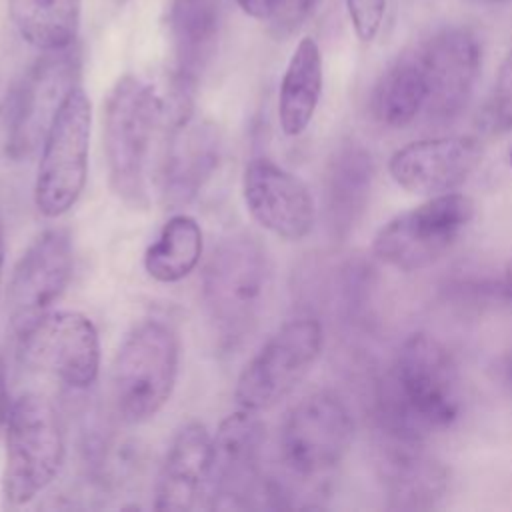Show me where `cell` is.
Returning a JSON list of instances; mask_svg holds the SVG:
<instances>
[{"label":"cell","mask_w":512,"mask_h":512,"mask_svg":"<svg viewBox=\"0 0 512 512\" xmlns=\"http://www.w3.org/2000/svg\"><path fill=\"white\" fill-rule=\"evenodd\" d=\"M192 98L170 84L160 92L154 84L126 74L116 80L104 104V154L112 192L132 208L150 202V162L160 128L170 130L192 114Z\"/></svg>","instance_id":"obj_1"},{"label":"cell","mask_w":512,"mask_h":512,"mask_svg":"<svg viewBox=\"0 0 512 512\" xmlns=\"http://www.w3.org/2000/svg\"><path fill=\"white\" fill-rule=\"evenodd\" d=\"M462 410V380L448 348L426 332L398 348L380 390L382 432L422 442Z\"/></svg>","instance_id":"obj_2"},{"label":"cell","mask_w":512,"mask_h":512,"mask_svg":"<svg viewBox=\"0 0 512 512\" xmlns=\"http://www.w3.org/2000/svg\"><path fill=\"white\" fill-rule=\"evenodd\" d=\"M272 290L274 266L254 236L238 232L212 250L202 274V302L222 346L236 348L256 332Z\"/></svg>","instance_id":"obj_3"},{"label":"cell","mask_w":512,"mask_h":512,"mask_svg":"<svg viewBox=\"0 0 512 512\" xmlns=\"http://www.w3.org/2000/svg\"><path fill=\"white\" fill-rule=\"evenodd\" d=\"M180 364L178 336L170 324L146 318L122 340L112 362V400L120 418L142 424L170 400Z\"/></svg>","instance_id":"obj_4"},{"label":"cell","mask_w":512,"mask_h":512,"mask_svg":"<svg viewBox=\"0 0 512 512\" xmlns=\"http://www.w3.org/2000/svg\"><path fill=\"white\" fill-rule=\"evenodd\" d=\"M64 454V432L52 402L38 392L16 396L6 410V502L22 506L44 492L58 476Z\"/></svg>","instance_id":"obj_5"},{"label":"cell","mask_w":512,"mask_h":512,"mask_svg":"<svg viewBox=\"0 0 512 512\" xmlns=\"http://www.w3.org/2000/svg\"><path fill=\"white\" fill-rule=\"evenodd\" d=\"M352 438L354 420L346 402L330 390H318L286 414L278 436L280 462L292 480L312 482L344 460Z\"/></svg>","instance_id":"obj_6"},{"label":"cell","mask_w":512,"mask_h":512,"mask_svg":"<svg viewBox=\"0 0 512 512\" xmlns=\"http://www.w3.org/2000/svg\"><path fill=\"white\" fill-rule=\"evenodd\" d=\"M474 214V200L466 194L430 196L380 226L372 252L378 260L402 272L428 268L456 244Z\"/></svg>","instance_id":"obj_7"},{"label":"cell","mask_w":512,"mask_h":512,"mask_svg":"<svg viewBox=\"0 0 512 512\" xmlns=\"http://www.w3.org/2000/svg\"><path fill=\"white\" fill-rule=\"evenodd\" d=\"M92 104L78 84L62 102L42 142L34 182L36 210L46 218L66 214L82 196L88 178Z\"/></svg>","instance_id":"obj_8"},{"label":"cell","mask_w":512,"mask_h":512,"mask_svg":"<svg viewBox=\"0 0 512 512\" xmlns=\"http://www.w3.org/2000/svg\"><path fill=\"white\" fill-rule=\"evenodd\" d=\"M324 344L322 324L312 316L284 322L242 368L234 396L246 410L280 404L312 370Z\"/></svg>","instance_id":"obj_9"},{"label":"cell","mask_w":512,"mask_h":512,"mask_svg":"<svg viewBox=\"0 0 512 512\" xmlns=\"http://www.w3.org/2000/svg\"><path fill=\"white\" fill-rule=\"evenodd\" d=\"M76 44L42 52L14 88L6 112V152L26 158L42 146L48 128L66 96L80 84Z\"/></svg>","instance_id":"obj_10"},{"label":"cell","mask_w":512,"mask_h":512,"mask_svg":"<svg viewBox=\"0 0 512 512\" xmlns=\"http://www.w3.org/2000/svg\"><path fill=\"white\" fill-rule=\"evenodd\" d=\"M264 424L254 410L228 414L214 438L206 508L244 510L260 498L262 480Z\"/></svg>","instance_id":"obj_11"},{"label":"cell","mask_w":512,"mask_h":512,"mask_svg":"<svg viewBox=\"0 0 512 512\" xmlns=\"http://www.w3.org/2000/svg\"><path fill=\"white\" fill-rule=\"evenodd\" d=\"M28 366L48 372L72 390H88L100 372L94 322L74 310H52L20 336Z\"/></svg>","instance_id":"obj_12"},{"label":"cell","mask_w":512,"mask_h":512,"mask_svg":"<svg viewBox=\"0 0 512 512\" xmlns=\"http://www.w3.org/2000/svg\"><path fill=\"white\" fill-rule=\"evenodd\" d=\"M72 268V242L62 228L44 230L26 248L12 270L6 292L8 320L18 336L52 312L72 278Z\"/></svg>","instance_id":"obj_13"},{"label":"cell","mask_w":512,"mask_h":512,"mask_svg":"<svg viewBox=\"0 0 512 512\" xmlns=\"http://www.w3.org/2000/svg\"><path fill=\"white\" fill-rule=\"evenodd\" d=\"M426 84L424 114L450 120L468 104L480 74L482 48L478 38L462 26L442 28L416 48Z\"/></svg>","instance_id":"obj_14"},{"label":"cell","mask_w":512,"mask_h":512,"mask_svg":"<svg viewBox=\"0 0 512 512\" xmlns=\"http://www.w3.org/2000/svg\"><path fill=\"white\" fill-rule=\"evenodd\" d=\"M242 198L250 216L282 240H302L316 224V202L310 188L270 158H252L246 164Z\"/></svg>","instance_id":"obj_15"},{"label":"cell","mask_w":512,"mask_h":512,"mask_svg":"<svg viewBox=\"0 0 512 512\" xmlns=\"http://www.w3.org/2000/svg\"><path fill=\"white\" fill-rule=\"evenodd\" d=\"M482 144L474 136H438L410 142L388 160L392 180L420 196H438L462 186L482 162Z\"/></svg>","instance_id":"obj_16"},{"label":"cell","mask_w":512,"mask_h":512,"mask_svg":"<svg viewBox=\"0 0 512 512\" xmlns=\"http://www.w3.org/2000/svg\"><path fill=\"white\" fill-rule=\"evenodd\" d=\"M160 162V196L168 208H182L196 200L218 168L222 138L218 126L194 112L168 132Z\"/></svg>","instance_id":"obj_17"},{"label":"cell","mask_w":512,"mask_h":512,"mask_svg":"<svg viewBox=\"0 0 512 512\" xmlns=\"http://www.w3.org/2000/svg\"><path fill=\"white\" fill-rule=\"evenodd\" d=\"M166 28L174 56L170 82L194 94L198 80L216 54L222 28V0H170Z\"/></svg>","instance_id":"obj_18"},{"label":"cell","mask_w":512,"mask_h":512,"mask_svg":"<svg viewBox=\"0 0 512 512\" xmlns=\"http://www.w3.org/2000/svg\"><path fill=\"white\" fill-rule=\"evenodd\" d=\"M212 436L204 424H182L164 456L154 490V508L184 512L200 506L208 496Z\"/></svg>","instance_id":"obj_19"},{"label":"cell","mask_w":512,"mask_h":512,"mask_svg":"<svg viewBox=\"0 0 512 512\" xmlns=\"http://www.w3.org/2000/svg\"><path fill=\"white\" fill-rule=\"evenodd\" d=\"M378 470L390 508L426 510L436 506L448 488V470L428 456L416 440L384 434Z\"/></svg>","instance_id":"obj_20"},{"label":"cell","mask_w":512,"mask_h":512,"mask_svg":"<svg viewBox=\"0 0 512 512\" xmlns=\"http://www.w3.org/2000/svg\"><path fill=\"white\" fill-rule=\"evenodd\" d=\"M374 182L372 154L356 140H344L330 156L324 182L328 228L344 240L364 216Z\"/></svg>","instance_id":"obj_21"},{"label":"cell","mask_w":512,"mask_h":512,"mask_svg":"<svg viewBox=\"0 0 512 512\" xmlns=\"http://www.w3.org/2000/svg\"><path fill=\"white\" fill-rule=\"evenodd\" d=\"M324 84L322 52L312 36H304L284 70L278 92V122L286 136H300L312 122Z\"/></svg>","instance_id":"obj_22"},{"label":"cell","mask_w":512,"mask_h":512,"mask_svg":"<svg viewBox=\"0 0 512 512\" xmlns=\"http://www.w3.org/2000/svg\"><path fill=\"white\" fill-rule=\"evenodd\" d=\"M18 36L40 52L62 50L78 40L82 0H6Z\"/></svg>","instance_id":"obj_23"},{"label":"cell","mask_w":512,"mask_h":512,"mask_svg":"<svg viewBox=\"0 0 512 512\" xmlns=\"http://www.w3.org/2000/svg\"><path fill=\"white\" fill-rule=\"evenodd\" d=\"M370 108L386 128L412 124L426 108V84L416 50L398 56L374 86Z\"/></svg>","instance_id":"obj_24"},{"label":"cell","mask_w":512,"mask_h":512,"mask_svg":"<svg viewBox=\"0 0 512 512\" xmlns=\"http://www.w3.org/2000/svg\"><path fill=\"white\" fill-rule=\"evenodd\" d=\"M204 248L200 224L188 214H174L144 252L146 274L160 284H174L190 276Z\"/></svg>","instance_id":"obj_25"},{"label":"cell","mask_w":512,"mask_h":512,"mask_svg":"<svg viewBox=\"0 0 512 512\" xmlns=\"http://www.w3.org/2000/svg\"><path fill=\"white\" fill-rule=\"evenodd\" d=\"M388 0H346V10L356 36L362 42H372L380 32Z\"/></svg>","instance_id":"obj_26"},{"label":"cell","mask_w":512,"mask_h":512,"mask_svg":"<svg viewBox=\"0 0 512 512\" xmlns=\"http://www.w3.org/2000/svg\"><path fill=\"white\" fill-rule=\"evenodd\" d=\"M492 122L502 130H512V48L504 56L490 104Z\"/></svg>","instance_id":"obj_27"},{"label":"cell","mask_w":512,"mask_h":512,"mask_svg":"<svg viewBox=\"0 0 512 512\" xmlns=\"http://www.w3.org/2000/svg\"><path fill=\"white\" fill-rule=\"evenodd\" d=\"M318 0H284L280 12L272 20V26L278 34L294 32L316 8Z\"/></svg>","instance_id":"obj_28"},{"label":"cell","mask_w":512,"mask_h":512,"mask_svg":"<svg viewBox=\"0 0 512 512\" xmlns=\"http://www.w3.org/2000/svg\"><path fill=\"white\" fill-rule=\"evenodd\" d=\"M234 2L246 16L260 22H272L280 12L284 0H234Z\"/></svg>","instance_id":"obj_29"},{"label":"cell","mask_w":512,"mask_h":512,"mask_svg":"<svg viewBox=\"0 0 512 512\" xmlns=\"http://www.w3.org/2000/svg\"><path fill=\"white\" fill-rule=\"evenodd\" d=\"M6 408V370H4V362L0 360V416Z\"/></svg>","instance_id":"obj_30"},{"label":"cell","mask_w":512,"mask_h":512,"mask_svg":"<svg viewBox=\"0 0 512 512\" xmlns=\"http://www.w3.org/2000/svg\"><path fill=\"white\" fill-rule=\"evenodd\" d=\"M504 284H506V292H508V296L512 298V258L508 260L506 270H504Z\"/></svg>","instance_id":"obj_31"},{"label":"cell","mask_w":512,"mask_h":512,"mask_svg":"<svg viewBox=\"0 0 512 512\" xmlns=\"http://www.w3.org/2000/svg\"><path fill=\"white\" fill-rule=\"evenodd\" d=\"M4 226L0 220V288H2V276H4Z\"/></svg>","instance_id":"obj_32"},{"label":"cell","mask_w":512,"mask_h":512,"mask_svg":"<svg viewBox=\"0 0 512 512\" xmlns=\"http://www.w3.org/2000/svg\"><path fill=\"white\" fill-rule=\"evenodd\" d=\"M478 4H504V2H512V0H472Z\"/></svg>","instance_id":"obj_33"},{"label":"cell","mask_w":512,"mask_h":512,"mask_svg":"<svg viewBox=\"0 0 512 512\" xmlns=\"http://www.w3.org/2000/svg\"><path fill=\"white\" fill-rule=\"evenodd\" d=\"M506 370H508V376H510V380H512V360L508 362V368H506Z\"/></svg>","instance_id":"obj_34"},{"label":"cell","mask_w":512,"mask_h":512,"mask_svg":"<svg viewBox=\"0 0 512 512\" xmlns=\"http://www.w3.org/2000/svg\"><path fill=\"white\" fill-rule=\"evenodd\" d=\"M508 160H510V166H512V148H510V152H508Z\"/></svg>","instance_id":"obj_35"}]
</instances>
